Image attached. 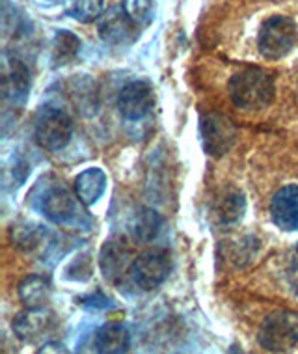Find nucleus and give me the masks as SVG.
I'll use <instances>...</instances> for the list:
<instances>
[{"label": "nucleus", "mask_w": 298, "mask_h": 354, "mask_svg": "<svg viewBox=\"0 0 298 354\" xmlns=\"http://www.w3.org/2000/svg\"><path fill=\"white\" fill-rule=\"evenodd\" d=\"M71 97L77 109L84 110L86 114H93L97 110V95H95V88H93V80L91 79H79L71 80Z\"/></svg>", "instance_id": "aec40b11"}, {"label": "nucleus", "mask_w": 298, "mask_h": 354, "mask_svg": "<svg viewBox=\"0 0 298 354\" xmlns=\"http://www.w3.org/2000/svg\"><path fill=\"white\" fill-rule=\"evenodd\" d=\"M298 43V26L291 17L272 15L263 21L257 36V49L265 60H281Z\"/></svg>", "instance_id": "f03ea898"}, {"label": "nucleus", "mask_w": 298, "mask_h": 354, "mask_svg": "<svg viewBox=\"0 0 298 354\" xmlns=\"http://www.w3.org/2000/svg\"><path fill=\"white\" fill-rule=\"evenodd\" d=\"M171 270V256L165 248H151L136 257L131 269V276L136 286L144 291L157 289L168 278Z\"/></svg>", "instance_id": "39448f33"}, {"label": "nucleus", "mask_w": 298, "mask_h": 354, "mask_svg": "<svg viewBox=\"0 0 298 354\" xmlns=\"http://www.w3.org/2000/svg\"><path fill=\"white\" fill-rule=\"evenodd\" d=\"M155 104L153 86L147 80H133L118 95V110L125 120L136 122L149 114Z\"/></svg>", "instance_id": "0eeeda50"}, {"label": "nucleus", "mask_w": 298, "mask_h": 354, "mask_svg": "<svg viewBox=\"0 0 298 354\" xmlns=\"http://www.w3.org/2000/svg\"><path fill=\"white\" fill-rule=\"evenodd\" d=\"M270 216L283 232H298V185H286L272 196Z\"/></svg>", "instance_id": "f8f14e48"}, {"label": "nucleus", "mask_w": 298, "mask_h": 354, "mask_svg": "<svg viewBox=\"0 0 298 354\" xmlns=\"http://www.w3.org/2000/svg\"><path fill=\"white\" fill-rule=\"evenodd\" d=\"M104 2L103 0H71L69 13L73 15L79 23H93L103 15Z\"/></svg>", "instance_id": "412c9836"}, {"label": "nucleus", "mask_w": 298, "mask_h": 354, "mask_svg": "<svg viewBox=\"0 0 298 354\" xmlns=\"http://www.w3.org/2000/svg\"><path fill=\"white\" fill-rule=\"evenodd\" d=\"M43 230L37 224H23L13 227V245L23 250H34L43 239Z\"/></svg>", "instance_id": "5701e85b"}, {"label": "nucleus", "mask_w": 298, "mask_h": 354, "mask_svg": "<svg viewBox=\"0 0 298 354\" xmlns=\"http://www.w3.org/2000/svg\"><path fill=\"white\" fill-rule=\"evenodd\" d=\"M257 339L265 351L289 353L298 347V313L276 310L263 319Z\"/></svg>", "instance_id": "7ed1b4c3"}, {"label": "nucleus", "mask_w": 298, "mask_h": 354, "mask_svg": "<svg viewBox=\"0 0 298 354\" xmlns=\"http://www.w3.org/2000/svg\"><path fill=\"white\" fill-rule=\"evenodd\" d=\"M34 136L37 144L47 151H60L71 142L73 122L66 112L56 106H41L34 122Z\"/></svg>", "instance_id": "20e7f679"}, {"label": "nucleus", "mask_w": 298, "mask_h": 354, "mask_svg": "<svg viewBox=\"0 0 298 354\" xmlns=\"http://www.w3.org/2000/svg\"><path fill=\"white\" fill-rule=\"evenodd\" d=\"M287 281H289V286L295 291V295H298V246L291 252V256H289V263H287Z\"/></svg>", "instance_id": "b1692460"}, {"label": "nucleus", "mask_w": 298, "mask_h": 354, "mask_svg": "<svg viewBox=\"0 0 298 354\" xmlns=\"http://www.w3.org/2000/svg\"><path fill=\"white\" fill-rule=\"evenodd\" d=\"M244 211H246V200L239 190H227L216 205V213L222 224H237L243 220Z\"/></svg>", "instance_id": "6ab92c4d"}, {"label": "nucleus", "mask_w": 298, "mask_h": 354, "mask_svg": "<svg viewBox=\"0 0 298 354\" xmlns=\"http://www.w3.org/2000/svg\"><path fill=\"white\" fill-rule=\"evenodd\" d=\"M19 299L28 310H45L50 299V283L43 276L32 274L21 280L17 287Z\"/></svg>", "instance_id": "2eb2a0df"}, {"label": "nucleus", "mask_w": 298, "mask_h": 354, "mask_svg": "<svg viewBox=\"0 0 298 354\" xmlns=\"http://www.w3.org/2000/svg\"><path fill=\"white\" fill-rule=\"evenodd\" d=\"M99 37L109 45H129L136 39V28L129 19L123 6H112L109 12L101 15L99 21Z\"/></svg>", "instance_id": "9d476101"}, {"label": "nucleus", "mask_w": 298, "mask_h": 354, "mask_svg": "<svg viewBox=\"0 0 298 354\" xmlns=\"http://www.w3.org/2000/svg\"><path fill=\"white\" fill-rule=\"evenodd\" d=\"M230 97L243 110H261L274 101L276 84L267 69L246 68L230 80Z\"/></svg>", "instance_id": "f257e3e1"}, {"label": "nucleus", "mask_w": 298, "mask_h": 354, "mask_svg": "<svg viewBox=\"0 0 298 354\" xmlns=\"http://www.w3.org/2000/svg\"><path fill=\"white\" fill-rule=\"evenodd\" d=\"M162 226V218L155 209L142 207L133 218V235L140 243H149L157 237Z\"/></svg>", "instance_id": "a211bd4d"}, {"label": "nucleus", "mask_w": 298, "mask_h": 354, "mask_svg": "<svg viewBox=\"0 0 298 354\" xmlns=\"http://www.w3.org/2000/svg\"><path fill=\"white\" fill-rule=\"evenodd\" d=\"M200 136L207 155L222 157L235 144L237 129L222 114L209 112V114H203L200 120Z\"/></svg>", "instance_id": "423d86ee"}, {"label": "nucleus", "mask_w": 298, "mask_h": 354, "mask_svg": "<svg viewBox=\"0 0 298 354\" xmlns=\"http://www.w3.org/2000/svg\"><path fill=\"white\" fill-rule=\"evenodd\" d=\"M30 92V77L28 71L19 60L4 58L2 68V95L4 101L12 103L13 106H23L26 103Z\"/></svg>", "instance_id": "9b49d317"}, {"label": "nucleus", "mask_w": 298, "mask_h": 354, "mask_svg": "<svg viewBox=\"0 0 298 354\" xmlns=\"http://www.w3.org/2000/svg\"><path fill=\"white\" fill-rule=\"evenodd\" d=\"M95 351L103 354H123L131 347V334L125 324L106 323L93 336Z\"/></svg>", "instance_id": "ddd939ff"}, {"label": "nucleus", "mask_w": 298, "mask_h": 354, "mask_svg": "<svg viewBox=\"0 0 298 354\" xmlns=\"http://www.w3.org/2000/svg\"><path fill=\"white\" fill-rule=\"evenodd\" d=\"M99 263L104 278L112 283H120L127 274V270L133 269V248L123 239H112L101 248Z\"/></svg>", "instance_id": "6e6552de"}, {"label": "nucleus", "mask_w": 298, "mask_h": 354, "mask_svg": "<svg viewBox=\"0 0 298 354\" xmlns=\"http://www.w3.org/2000/svg\"><path fill=\"white\" fill-rule=\"evenodd\" d=\"M106 189V174L101 168H88L75 177V194L80 203L91 207L101 200Z\"/></svg>", "instance_id": "4468645a"}, {"label": "nucleus", "mask_w": 298, "mask_h": 354, "mask_svg": "<svg viewBox=\"0 0 298 354\" xmlns=\"http://www.w3.org/2000/svg\"><path fill=\"white\" fill-rule=\"evenodd\" d=\"M41 213L56 224H69L79 214V203L64 185H53L41 196Z\"/></svg>", "instance_id": "1a4fd4ad"}, {"label": "nucleus", "mask_w": 298, "mask_h": 354, "mask_svg": "<svg viewBox=\"0 0 298 354\" xmlns=\"http://www.w3.org/2000/svg\"><path fill=\"white\" fill-rule=\"evenodd\" d=\"M37 353H69L62 343H45V347H41Z\"/></svg>", "instance_id": "393cba45"}, {"label": "nucleus", "mask_w": 298, "mask_h": 354, "mask_svg": "<svg viewBox=\"0 0 298 354\" xmlns=\"http://www.w3.org/2000/svg\"><path fill=\"white\" fill-rule=\"evenodd\" d=\"M49 321L50 317L43 310H28L26 308V312L15 315L12 326L17 337L25 339V342H32L49 328Z\"/></svg>", "instance_id": "dca6fc26"}, {"label": "nucleus", "mask_w": 298, "mask_h": 354, "mask_svg": "<svg viewBox=\"0 0 298 354\" xmlns=\"http://www.w3.org/2000/svg\"><path fill=\"white\" fill-rule=\"evenodd\" d=\"M80 50V39L75 36L73 32L69 30H58L53 39V68H62L69 62L73 60L75 56L79 55Z\"/></svg>", "instance_id": "f3484780"}, {"label": "nucleus", "mask_w": 298, "mask_h": 354, "mask_svg": "<svg viewBox=\"0 0 298 354\" xmlns=\"http://www.w3.org/2000/svg\"><path fill=\"white\" fill-rule=\"evenodd\" d=\"M122 6L134 25L144 26L151 23L155 0H123Z\"/></svg>", "instance_id": "4be33fe9"}]
</instances>
